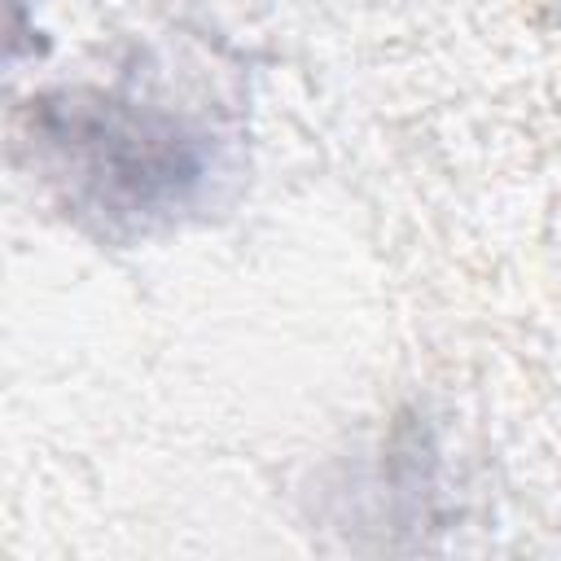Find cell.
Wrapping results in <instances>:
<instances>
[{"label":"cell","instance_id":"1","mask_svg":"<svg viewBox=\"0 0 561 561\" xmlns=\"http://www.w3.org/2000/svg\"><path fill=\"white\" fill-rule=\"evenodd\" d=\"M39 140L57 153L66 180L114 215H149L180 206L202 175L197 140L162 118H145L114 101H39Z\"/></svg>","mask_w":561,"mask_h":561}]
</instances>
